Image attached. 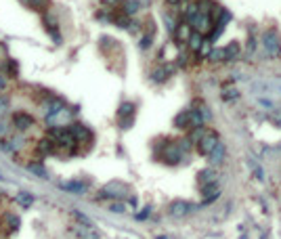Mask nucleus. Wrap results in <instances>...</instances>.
Wrapping results in <instances>:
<instances>
[{
  "mask_svg": "<svg viewBox=\"0 0 281 239\" xmlns=\"http://www.w3.org/2000/svg\"><path fill=\"white\" fill-rule=\"evenodd\" d=\"M72 120H74V111L67 105H61V107L44 116V124L48 128H67V126H72Z\"/></svg>",
  "mask_w": 281,
  "mask_h": 239,
  "instance_id": "obj_2",
  "label": "nucleus"
},
{
  "mask_svg": "<svg viewBox=\"0 0 281 239\" xmlns=\"http://www.w3.org/2000/svg\"><path fill=\"white\" fill-rule=\"evenodd\" d=\"M237 93H235V90H227V93H222V97H235Z\"/></svg>",
  "mask_w": 281,
  "mask_h": 239,
  "instance_id": "obj_29",
  "label": "nucleus"
},
{
  "mask_svg": "<svg viewBox=\"0 0 281 239\" xmlns=\"http://www.w3.org/2000/svg\"><path fill=\"white\" fill-rule=\"evenodd\" d=\"M158 153H160L161 161H166V164H170V166L179 164L181 158H182V151L179 149V145H177V143H166V145H164V149H160Z\"/></svg>",
  "mask_w": 281,
  "mask_h": 239,
  "instance_id": "obj_6",
  "label": "nucleus"
},
{
  "mask_svg": "<svg viewBox=\"0 0 281 239\" xmlns=\"http://www.w3.org/2000/svg\"><path fill=\"white\" fill-rule=\"evenodd\" d=\"M187 212H189V206L182 203V201H177V203L170 206V214H174V216H185Z\"/></svg>",
  "mask_w": 281,
  "mask_h": 239,
  "instance_id": "obj_17",
  "label": "nucleus"
},
{
  "mask_svg": "<svg viewBox=\"0 0 281 239\" xmlns=\"http://www.w3.org/2000/svg\"><path fill=\"white\" fill-rule=\"evenodd\" d=\"M27 9H32V11H36V13H46L48 9H51V0H21Z\"/></svg>",
  "mask_w": 281,
  "mask_h": 239,
  "instance_id": "obj_11",
  "label": "nucleus"
},
{
  "mask_svg": "<svg viewBox=\"0 0 281 239\" xmlns=\"http://www.w3.org/2000/svg\"><path fill=\"white\" fill-rule=\"evenodd\" d=\"M61 189H65V191H69V193H84L86 191V185L80 182V180H67V182L61 185Z\"/></svg>",
  "mask_w": 281,
  "mask_h": 239,
  "instance_id": "obj_13",
  "label": "nucleus"
},
{
  "mask_svg": "<svg viewBox=\"0 0 281 239\" xmlns=\"http://www.w3.org/2000/svg\"><path fill=\"white\" fill-rule=\"evenodd\" d=\"M200 55H203V57H206V55H212V46H210V42H206V40L201 42V46H200Z\"/></svg>",
  "mask_w": 281,
  "mask_h": 239,
  "instance_id": "obj_24",
  "label": "nucleus"
},
{
  "mask_svg": "<svg viewBox=\"0 0 281 239\" xmlns=\"http://www.w3.org/2000/svg\"><path fill=\"white\" fill-rule=\"evenodd\" d=\"M168 76H170V67H156V72L151 74V78L156 82H164Z\"/></svg>",
  "mask_w": 281,
  "mask_h": 239,
  "instance_id": "obj_18",
  "label": "nucleus"
},
{
  "mask_svg": "<svg viewBox=\"0 0 281 239\" xmlns=\"http://www.w3.org/2000/svg\"><path fill=\"white\" fill-rule=\"evenodd\" d=\"M103 195H107V198H124L126 195V187L124 185H107L103 189Z\"/></svg>",
  "mask_w": 281,
  "mask_h": 239,
  "instance_id": "obj_12",
  "label": "nucleus"
},
{
  "mask_svg": "<svg viewBox=\"0 0 281 239\" xmlns=\"http://www.w3.org/2000/svg\"><path fill=\"white\" fill-rule=\"evenodd\" d=\"M135 103H130V101H124L120 105V109H118V122H120L122 128H130L132 122H135Z\"/></svg>",
  "mask_w": 281,
  "mask_h": 239,
  "instance_id": "obj_5",
  "label": "nucleus"
},
{
  "mask_svg": "<svg viewBox=\"0 0 281 239\" xmlns=\"http://www.w3.org/2000/svg\"><path fill=\"white\" fill-rule=\"evenodd\" d=\"M201 42H203V36L200 32H193L191 36H189V46L193 48V51H200V46H201Z\"/></svg>",
  "mask_w": 281,
  "mask_h": 239,
  "instance_id": "obj_19",
  "label": "nucleus"
},
{
  "mask_svg": "<svg viewBox=\"0 0 281 239\" xmlns=\"http://www.w3.org/2000/svg\"><path fill=\"white\" fill-rule=\"evenodd\" d=\"M11 126L19 132V135H25V132H30L34 126H36V120H34V116L27 114V111H17V114H13Z\"/></svg>",
  "mask_w": 281,
  "mask_h": 239,
  "instance_id": "obj_4",
  "label": "nucleus"
},
{
  "mask_svg": "<svg viewBox=\"0 0 281 239\" xmlns=\"http://www.w3.org/2000/svg\"><path fill=\"white\" fill-rule=\"evenodd\" d=\"M166 2L170 4V6H179V4H181V0H166Z\"/></svg>",
  "mask_w": 281,
  "mask_h": 239,
  "instance_id": "obj_28",
  "label": "nucleus"
},
{
  "mask_svg": "<svg viewBox=\"0 0 281 239\" xmlns=\"http://www.w3.org/2000/svg\"><path fill=\"white\" fill-rule=\"evenodd\" d=\"M6 59H9V51H6V46L2 44V42H0V65H2Z\"/></svg>",
  "mask_w": 281,
  "mask_h": 239,
  "instance_id": "obj_25",
  "label": "nucleus"
},
{
  "mask_svg": "<svg viewBox=\"0 0 281 239\" xmlns=\"http://www.w3.org/2000/svg\"><path fill=\"white\" fill-rule=\"evenodd\" d=\"M139 9H140V2H139V0H122V13H124V15L132 17Z\"/></svg>",
  "mask_w": 281,
  "mask_h": 239,
  "instance_id": "obj_15",
  "label": "nucleus"
},
{
  "mask_svg": "<svg viewBox=\"0 0 281 239\" xmlns=\"http://www.w3.org/2000/svg\"><path fill=\"white\" fill-rule=\"evenodd\" d=\"M222 158H224V147H222L221 143L216 145L214 149L208 153V159H210V164H214V166H216V164H221V161H222Z\"/></svg>",
  "mask_w": 281,
  "mask_h": 239,
  "instance_id": "obj_16",
  "label": "nucleus"
},
{
  "mask_svg": "<svg viewBox=\"0 0 281 239\" xmlns=\"http://www.w3.org/2000/svg\"><path fill=\"white\" fill-rule=\"evenodd\" d=\"M27 170H30L32 174H38V177H42V179H46V172H44V166L42 164H38V161H32L30 166H27Z\"/></svg>",
  "mask_w": 281,
  "mask_h": 239,
  "instance_id": "obj_20",
  "label": "nucleus"
},
{
  "mask_svg": "<svg viewBox=\"0 0 281 239\" xmlns=\"http://www.w3.org/2000/svg\"><path fill=\"white\" fill-rule=\"evenodd\" d=\"M0 69H2L6 76H19V63L15 59H11V57L6 59L2 65H0Z\"/></svg>",
  "mask_w": 281,
  "mask_h": 239,
  "instance_id": "obj_14",
  "label": "nucleus"
},
{
  "mask_svg": "<svg viewBox=\"0 0 281 239\" xmlns=\"http://www.w3.org/2000/svg\"><path fill=\"white\" fill-rule=\"evenodd\" d=\"M174 126H177V128H185V126H189V114H181L177 120H174Z\"/></svg>",
  "mask_w": 281,
  "mask_h": 239,
  "instance_id": "obj_21",
  "label": "nucleus"
},
{
  "mask_svg": "<svg viewBox=\"0 0 281 239\" xmlns=\"http://www.w3.org/2000/svg\"><path fill=\"white\" fill-rule=\"evenodd\" d=\"M195 140H198V149L203 153V156H208V153L219 145V137H216L214 132H200Z\"/></svg>",
  "mask_w": 281,
  "mask_h": 239,
  "instance_id": "obj_8",
  "label": "nucleus"
},
{
  "mask_svg": "<svg viewBox=\"0 0 281 239\" xmlns=\"http://www.w3.org/2000/svg\"><path fill=\"white\" fill-rule=\"evenodd\" d=\"M262 44L266 48V53L271 55V57H277V55L281 53V40L275 32H266L262 36Z\"/></svg>",
  "mask_w": 281,
  "mask_h": 239,
  "instance_id": "obj_10",
  "label": "nucleus"
},
{
  "mask_svg": "<svg viewBox=\"0 0 281 239\" xmlns=\"http://www.w3.org/2000/svg\"><path fill=\"white\" fill-rule=\"evenodd\" d=\"M17 201H21V206H30V203H34V198L30 193H19L17 195Z\"/></svg>",
  "mask_w": 281,
  "mask_h": 239,
  "instance_id": "obj_22",
  "label": "nucleus"
},
{
  "mask_svg": "<svg viewBox=\"0 0 281 239\" xmlns=\"http://www.w3.org/2000/svg\"><path fill=\"white\" fill-rule=\"evenodd\" d=\"M6 109H9V99H6V97H0V116H2Z\"/></svg>",
  "mask_w": 281,
  "mask_h": 239,
  "instance_id": "obj_26",
  "label": "nucleus"
},
{
  "mask_svg": "<svg viewBox=\"0 0 281 239\" xmlns=\"http://www.w3.org/2000/svg\"><path fill=\"white\" fill-rule=\"evenodd\" d=\"M19 229V216L13 212H4L0 216V235H11Z\"/></svg>",
  "mask_w": 281,
  "mask_h": 239,
  "instance_id": "obj_9",
  "label": "nucleus"
},
{
  "mask_svg": "<svg viewBox=\"0 0 281 239\" xmlns=\"http://www.w3.org/2000/svg\"><path fill=\"white\" fill-rule=\"evenodd\" d=\"M273 122H275L277 126H281V111H277V114L273 116Z\"/></svg>",
  "mask_w": 281,
  "mask_h": 239,
  "instance_id": "obj_27",
  "label": "nucleus"
},
{
  "mask_svg": "<svg viewBox=\"0 0 281 239\" xmlns=\"http://www.w3.org/2000/svg\"><path fill=\"white\" fill-rule=\"evenodd\" d=\"M46 137L51 139V143L55 145V156H63L69 158L74 153H78V147H76V139L72 135V130L67 128H48Z\"/></svg>",
  "mask_w": 281,
  "mask_h": 239,
  "instance_id": "obj_1",
  "label": "nucleus"
},
{
  "mask_svg": "<svg viewBox=\"0 0 281 239\" xmlns=\"http://www.w3.org/2000/svg\"><path fill=\"white\" fill-rule=\"evenodd\" d=\"M69 130H72V135L76 139V147H78V151H86L90 145H93V132H90L84 124H72L69 126Z\"/></svg>",
  "mask_w": 281,
  "mask_h": 239,
  "instance_id": "obj_3",
  "label": "nucleus"
},
{
  "mask_svg": "<svg viewBox=\"0 0 281 239\" xmlns=\"http://www.w3.org/2000/svg\"><path fill=\"white\" fill-rule=\"evenodd\" d=\"M42 25H44V30L46 34L51 36L57 44H61V30H59V23H57V19H55L51 13H42Z\"/></svg>",
  "mask_w": 281,
  "mask_h": 239,
  "instance_id": "obj_7",
  "label": "nucleus"
},
{
  "mask_svg": "<svg viewBox=\"0 0 281 239\" xmlns=\"http://www.w3.org/2000/svg\"><path fill=\"white\" fill-rule=\"evenodd\" d=\"M6 88H9V76L0 69V93H4Z\"/></svg>",
  "mask_w": 281,
  "mask_h": 239,
  "instance_id": "obj_23",
  "label": "nucleus"
}]
</instances>
